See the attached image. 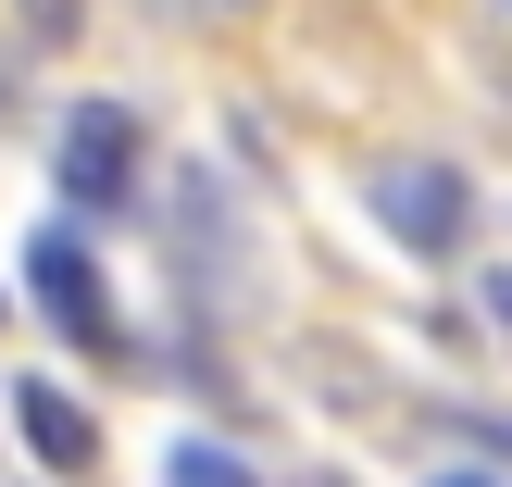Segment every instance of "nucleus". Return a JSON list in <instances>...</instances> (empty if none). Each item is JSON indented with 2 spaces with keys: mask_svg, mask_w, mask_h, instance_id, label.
<instances>
[{
  "mask_svg": "<svg viewBox=\"0 0 512 487\" xmlns=\"http://www.w3.org/2000/svg\"><path fill=\"white\" fill-rule=\"evenodd\" d=\"M475 425V438H488V450H512V413H463Z\"/></svg>",
  "mask_w": 512,
  "mask_h": 487,
  "instance_id": "nucleus-8",
  "label": "nucleus"
},
{
  "mask_svg": "<svg viewBox=\"0 0 512 487\" xmlns=\"http://www.w3.org/2000/svg\"><path fill=\"white\" fill-rule=\"evenodd\" d=\"M438 487H500V475H463V463H450V475H438Z\"/></svg>",
  "mask_w": 512,
  "mask_h": 487,
  "instance_id": "nucleus-9",
  "label": "nucleus"
},
{
  "mask_svg": "<svg viewBox=\"0 0 512 487\" xmlns=\"http://www.w3.org/2000/svg\"><path fill=\"white\" fill-rule=\"evenodd\" d=\"M13 438L38 450L50 475H88V463H100V425H88V400H63L50 375H25V388H13Z\"/></svg>",
  "mask_w": 512,
  "mask_h": 487,
  "instance_id": "nucleus-4",
  "label": "nucleus"
},
{
  "mask_svg": "<svg viewBox=\"0 0 512 487\" xmlns=\"http://www.w3.org/2000/svg\"><path fill=\"white\" fill-rule=\"evenodd\" d=\"M475 313H488L500 338H512V275H488V300H475Z\"/></svg>",
  "mask_w": 512,
  "mask_h": 487,
  "instance_id": "nucleus-7",
  "label": "nucleus"
},
{
  "mask_svg": "<svg viewBox=\"0 0 512 487\" xmlns=\"http://www.w3.org/2000/svg\"><path fill=\"white\" fill-rule=\"evenodd\" d=\"M163 487H263V475H250L225 438H175V450H163Z\"/></svg>",
  "mask_w": 512,
  "mask_h": 487,
  "instance_id": "nucleus-5",
  "label": "nucleus"
},
{
  "mask_svg": "<svg viewBox=\"0 0 512 487\" xmlns=\"http://www.w3.org/2000/svg\"><path fill=\"white\" fill-rule=\"evenodd\" d=\"M363 213L388 225L400 250L450 263V250L475 238V175H463V163H438V150H388V163L363 175Z\"/></svg>",
  "mask_w": 512,
  "mask_h": 487,
  "instance_id": "nucleus-1",
  "label": "nucleus"
},
{
  "mask_svg": "<svg viewBox=\"0 0 512 487\" xmlns=\"http://www.w3.org/2000/svg\"><path fill=\"white\" fill-rule=\"evenodd\" d=\"M25 38H75V0H25Z\"/></svg>",
  "mask_w": 512,
  "mask_h": 487,
  "instance_id": "nucleus-6",
  "label": "nucleus"
},
{
  "mask_svg": "<svg viewBox=\"0 0 512 487\" xmlns=\"http://www.w3.org/2000/svg\"><path fill=\"white\" fill-rule=\"evenodd\" d=\"M25 288H38V313L63 325L75 350H113V338H125V325H113V288H100V263H88V238H75V225H38Z\"/></svg>",
  "mask_w": 512,
  "mask_h": 487,
  "instance_id": "nucleus-3",
  "label": "nucleus"
},
{
  "mask_svg": "<svg viewBox=\"0 0 512 487\" xmlns=\"http://www.w3.org/2000/svg\"><path fill=\"white\" fill-rule=\"evenodd\" d=\"M50 188H63L75 213H113V200L138 188V113H125V100H75V113L50 125Z\"/></svg>",
  "mask_w": 512,
  "mask_h": 487,
  "instance_id": "nucleus-2",
  "label": "nucleus"
}]
</instances>
